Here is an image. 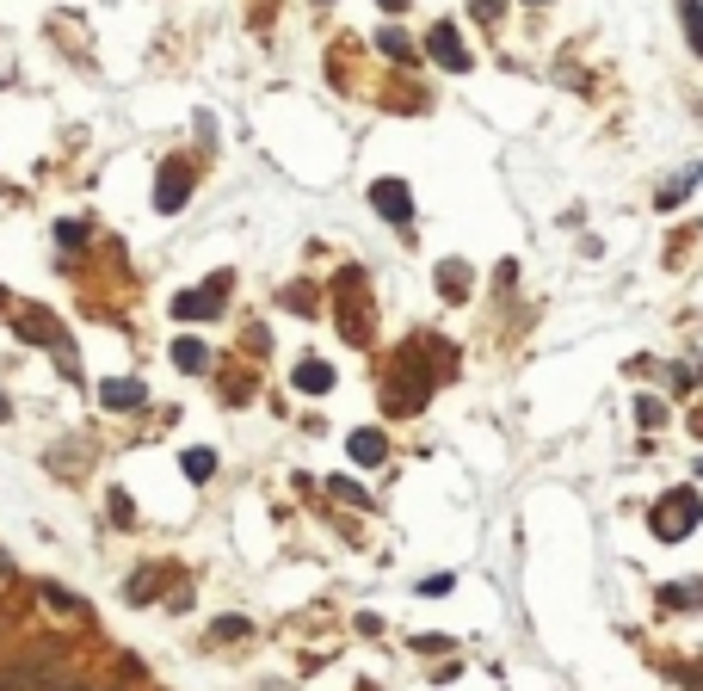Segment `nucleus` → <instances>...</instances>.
I'll list each match as a JSON object with an SVG mask.
<instances>
[{"mask_svg":"<svg viewBox=\"0 0 703 691\" xmlns=\"http://www.w3.org/2000/svg\"><path fill=\"white\" fill-rule=\"evenodd\" d=\"M648 519H654V537H660V543H679V537H691V531H697V519H703V500H697L691 488H673V494H666V500L654 506V513H648Z\"/></svg>","mask_w":703,"mask_h":691,"instance_id":"1","label":"nucleus"},{"mask_svg":"<svg viewBox=\"0 0 703 691\" xmlns=\"http://www.w3.org/2000/svg\"><path fill=\"white\" fill-rule=\"evenodd\" d=\"M432 56L451 68V75H463V68H469V56H463V44H457V31H451V25H438V31H432Z\"/></svg>","mask_w":703,"mask_h":691,"instance_id":"2","label":"nucleus"},{"mask_svg":"<svg viewBox=\"0 0 703 691\" xmlns=\"http://www.w3.org/2000/svg\"><path fill=\"white\" fill-rule=\"evenodd\" d=\"M377 210H389L395 223H407V186H401V179H383V186H377Z\"/></svg>","mask_w":703,"mask_h":691,"instance_id":"3","label":"nucleus"},{"mask_svg":"<svg viewBox=\"0 0 703 691\" xmlns=\"http://www.w3.org/2000/svg\"><path fill=\"white\" fill-rule=\"evenodd\" d=\"M173 358H179V371H204V365H210L204 340H179V346H173Z\"/></svg>","mask_w":703,"mask_h":691,"instance_id":"4","label":"nucleus"},{"mask_svg":"<svg viewBox=\"0 0 703 691\" xmlns=\"http://www.w3.org/2000/svg\"><path fill=\"white\" fill-rule=\"evenodd\" d=\"M142 395H148L142 383H105V402H111V408H136Z\"/></svg>","mask_w":703,"mask_h":691,"instance_id":"5","label":"nucleus"},{"mask_svg":"<svg viewBox=\"0 0 703 691\" xmlns=\"http://www.w3.org/2000/svg\"><path fill=\"white\" fill-rule=\"evenodd\" d=\"M296 389H309V395L315 389H333V371L327 365H296Z\"/></svg>","mask_w":703,"mask_h":691,"instance_id":"6","label":"nucleus"},{"mask_svg":"<svg viewBox=\"0 0 703 691\" xmlns=\"http://www.w3.org/2000/svg\"><path fill=\"white\" fill-rule=\"evenodd\" d=\"M666 605H703V580H679V587H666Z\"/></svg>","mask_w":703,"mask_h":691,"instance_id":"7","label":"nucleus"},{"mask_svg":"<svg viewBox=\"0 0 703 691\" xmlns=\"http://www.w3.org/2000/svg\"><path fill=\"white\" fill-rule=\"evenodd\" d=\"M352 457H358V463H377V457H383V439H377V432H358V439H352Z\"/></svg>","mask_w":703,"mask_h":691,"instance_id":"8","label":"nucleus"},{"mask_svg":"<svg viewBox=\"0 0 703 691\" xmlns=\"http://www.w3.org/2000/svg\"><path fill=\"white\" fill-rule=\"evenodd\" d=\"M383 50H389L395 62H414V50H407V38H401V31H383Z\"/></svg>","mask_w":703,"mask_h":691,"instance_id":"9","label":"nucleus"},{"mask_svg":"<svg viewBox=\"0 0 703 691\" xmlns=\"http://www.w3.org/2000/svg\"><path fill=\"white\" fill-rule=\"evenodd\" d=\"M173 309H179V315H210V297H204V290H192V297H179Z\"/></svg>","mask_w":703,"mask_h":691,"instance_id":"10","label":"nucleus"},{"mask_svg":"<svg viewBox=\"0 0 703 691\" xmlns=\"http://www.w3.org/2000/svg\"><path fill=\"white\" fill-rule=\"evenodd\" d=\"M161 210H179V173L167 167V179H161Z\"/></svg>","mask_w":703,"mask_h":691,"instance_id":"11","label":"nucleus"},{"mask_svg":"<svg viewBox=\"0 0 703 691\" xmlns=\"http://www.w3.org/2000/svg\"><path fill=\"white\" fill-rule=\"evenodd\" d=\"M185 469H192V476L204 482V476H210V469H216V457H210V451H192V457H185Z\"/></svg>","mask_w":703,"mask_h":691,"instance_id":"12","label":"nucleus"},{"mask_svg":"<svg viewBox=\"0 0 703 691\" xmlns=\"http://www.w3.org/2000/svg\"><path fill=\"white\" fill-rule=\"evenodd\" d=\"M469 7H475V13H481V19H494V13H500V7H506V0H469Z\"/></svg>","mask_w":703,"mask_h":691,"instance_id":"13","label":"nucleus"},{"mask_svg":"<svg viewBox=\"0 0 703 691\" xmlns=\"http://www.w3.org/2000/svg\"><path fill=\"white\" fill-rule=\"evenodd\" d=\"M383 7H389V13H401V7H407V0H383Z\"/></svg>","mask_w":703,"mask_h":691,"instance_id":"14","label":"nucleus"},{"mask_svg":"<svg viewBox=\"0 0 703 691\" xmlns=\"http://www.w3.org/2000/svg\"><path fill=\"white\" fill-rule=\"evenodd\" d=\"M0 420H7V402H0Z\"/></svg>","mask_w":703,"mask_h":691,"instance_id":"15","label":"nucleus"},{"mask_svg":"<svg viewBox=\"0 0 703 691\" xmlns=\"http://www.w3.org/2000/svg\"><path fill=\"white\" fill-rule=\"evenodd\" d=\"M531 7H543V0H531Z\"/></svg>","mask_w":703,"mask_h":691,"instance_id":"16","label":"nucleus"}]
</instances>
